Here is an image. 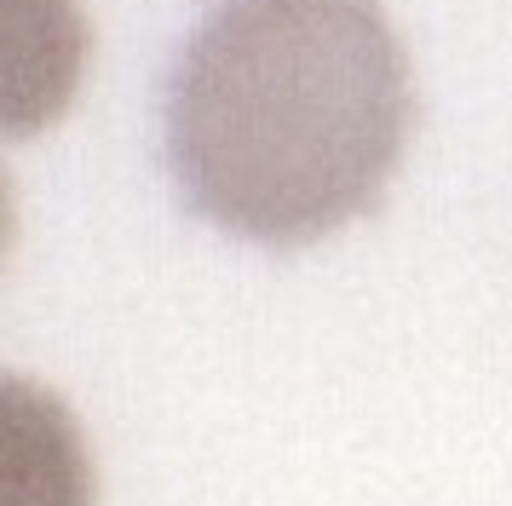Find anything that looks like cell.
<instances>
[{
    "instance_id": "1",
    "label": "cell",
    "mask_w": 512,
    "mask_h": 506,
    "mask_svg": "<svg viewBox=\"0 0 512 506\" xmlns=\"http://www.w3.org/2000/svg\"><path fill=\"white\" fill-rule=\"evenodd\" d=\"M409 133V52L374 0H225L167 81L185 202L259 248H311L380 207Z\"/></svg>"
}]
</instances>
